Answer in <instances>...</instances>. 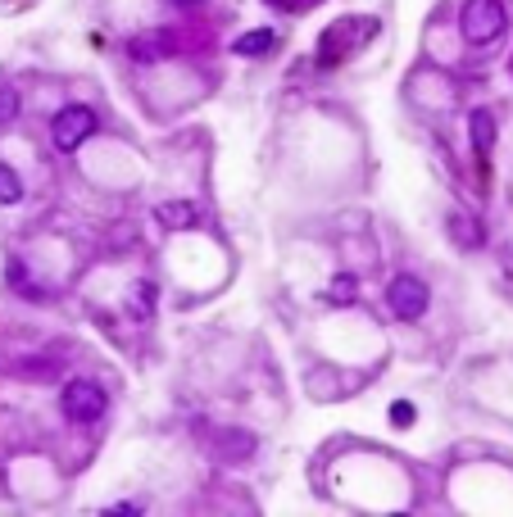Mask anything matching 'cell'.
<instances>
[{
	"label": "cell",
	"mask_w": 513,
	"mask_h": 517,
	"mask_svg": "<svg viewBox=\"0 0 513 517\" xmlns=\"http://www.w3.org/2000/svg\"><path fill=\"white\" fill-rule=\"evenodd\" d=\"M91 137H96V114H91L87 105L60 109L55 123H50V141H55V150H78V146H87Z\"/></svg>",
	"instance_id": "cell-1"
},
{
	"label": "cell",
	"mask_w": 513,
	"mask_h": 517,
	"mask_svg": "<svg viewBox=\"0 0 513 517\" xmlns=\"http://www.w3.org/2000/svg\"><path fill=\"white\" fill-rule=\"evenodd\" d=\"M504 23H509V14H504L500 0H468L464 5V37L473 41V46L495 41L504 32Z\"/></svg>",
	"instance_id": "cell-2"
},
{
	"label": "cell",
	"mask_w": 513,
	"mask_h": 517,
	"mask_svg": "<svg viewBox=\"0 0 513 517\" xmlns=\"http://www.w3.org/2000/svg\"><path fill=\"white\" fill-rule=\"evenodd\" d=\"M373 32H377L373 19H346V23H336V28L323 32V41H318V59H323V64H341V59H346L364 37H373Z\"/></svg>",
	"instance_id": "cell-3"
},
{
	"label": "cell",
	"mask_w": 513,
	"mask_h": 517,
	"mask_svg": "<svg viewBox=\"0 0 513 517\" xmlns=\"http://www.w3.org/2000/svg\"><path fill=\"white\" fill-rule=\"evenodd\" d=\"M427 300H432V295H427V286L418 282V277H409V273H400L391 286H386V304H391V313L400 322H418V318H423Z\"/></svg>",
	"instance_id": "cell-4"
},
{
	"label": "cell",
	"mask_w": 513,
	"mask_h": 517,
	"mask_svg": "<svg viewBox=\"0 0 513 517\" xmlns=\"http://www.w3.org/2000/svg\"><path fill=\"white\" fill-rule=\"evenodd\" d=\"M105 391H100L96 381H69L64 386V400H60V409H64V418L69 422H96L100 413H105Z\"/></svg>",
	"instance_id": "cell-5"
},
{
	"label": "cell",
	"mask_w": 513,
	"mask_h": 517,
	"mask_svg": "<svg viewBox=\"0 0 513 517\" xmlns=\"http://www.w3.org/2000/svg\"><path fill=\"white\" fill-rule=\"evenodd\" d=\"M277 46V37H273V28H255V32H241L237 37V55H268V50Z\"/></svg>",
	"instance_id": "cell-6"
},
{
	"label": "cell",
	"mask_w": 513,
	"mask_h": 517,
	"mask_svg": "<svg viewBox=\"0 0 513 517\" xmlns=\"http://www.w3.org/2000/svg\"><path fill=\"white\" fill-rule=\"evenodd\" d=\"M159 223L164 227H191L196 223V205H187V200H168V205H159Z\"/></svg>",
	"instance_id": "cell-7"
},
{
	"label": "cell",
	"mask_w": 513,
	"mask_h": 517,
	"mask_svg": "<svg viewBox=\"0 0 513 517\" xmlns=\"http://www.w3.org/2000/svg\"><path fill=\"white\" fill-rule=\"evenodd\" d=\"M128 313H132V318H150V313H155V282H137V286H132Z\"/></svg>",
	"instance_id": "cell-8"
},
{
	"label": "cell",
	"mask_w": 513,
	"mask_h": 517,
	"mask_svg": "<svg viewBox=\"0 0 513 517\" xmlns=\"http://www.w3.org/2000/svg\"><path fill=\"white\" fill-rule=\"evenodd\" d=\"M491 141H495V118L486 114V109H477V114H473V146L486 155V150H491Z\"/></svg>",
	"instance_id": "cell-9"
},
{
	"label": "cell",
	"mask_w": 513,
	"mask_h": 517,
	"mask_svg": "<svg viewBox=\"0 0 513 517\" xmlns=\"http://www.w3.org/2000/svg\"><path fill=\"white\" fill-rule=\"evenodd\" d=\"M19 200H23V182H19V173L0 164V205H19Z\"/></svg>",
	"instance_id": "cell-10"
},
{
	"label": "cell",
	"mask_w": 513,
	"mask_h": 517,
	"mask_svg": "<svg viewBox=\"0 0 513 517\" xmlns=\"http://www.w3.org/2000/svg\"><path fill=\"white\" fill-rule=\"evenodd\" d=\"M327 300H332V304H350V300H355V277H350V273L336 277V282L327 286Z\"/></svg>",
	"instance_id": "cell-11"
},
{
	"label": "cell",
	"mask_w": 513,
	"mask_h": 517,
	"mask_svg": "<svg viewBox=\"0 0 513 517\" xmlns=\"http://www.w3.org/2000/svg\"><path fill=\"white\" fill-rule=\"evenodd\" d=\"M10 286H14V291H23L28 300H46V291H41V286H32V282H28V273H23L19 264H10Z\"/></svg>",
	"instance_id": "cell-12"
},
{
	"label": "cell",
	"mask_w": 513,
	"mask_h": 517,
	"mask_svg": "<svg viewBox=\"0 0 513 517\" xmlns=\"http://www.w3.org/2000/svg\"><path fill=\"white\" fill-rule=\"evenodd\" d=\"M450 232H454V241L459 245H477V227L464 223V218H450Z\"/></svg>",
	"instance_id": "cell-13"
},
{
	"label": "cell",
	"mask_w": 513,
	"mask_h": 517,
	"mask_svg": "<svg viewBox=\"0 0 513 517\" xmlns=\"http://www.w3.org/2000/svg\"><path fill=\"white\" fill-rule=\"evenodd\" d=\"M414 418H418L414 404H405V400H395V404H391V422H395V427H414Z\"/></svg>",
	"instance_id": "cell-14"
},
{
	"label": "cell",
	"mask_w": 513,
	"mask_h": 517,
	"mask_svg": "<svg viewBox=\"0 0 513 517\" xmlns=\"http://www.w3.org/2000/svg\"><path fill=\"white\" fill-rule=\"evenodd\" d=\"M14 114H19V96L10 87H0V123H10Z\"/></svg>",
	"instance_id": "cell-15"
},
{
	"label": "cell",
	"mask_w": 513,
	"mask_h": 517,
	"mask_svg": "<svg viewBox=\"0 0 513 517\" xmlns=\"http://www.w3.org/2000/svg\"><path fill=\"white\" fill-rule=\"evenodd\" d=\"M178 5H196V0H178Z\"/></svg>",
	"instance_id": "cell-16"
}]
</instances>
